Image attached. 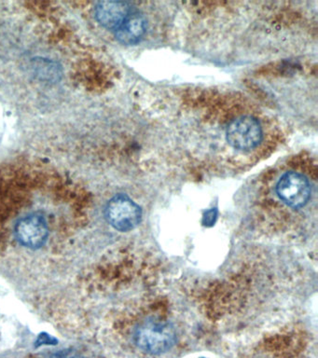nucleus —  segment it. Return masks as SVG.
<instances>
[{
  "label": "nucleus",
  "mask_w": 318,
  "mask_h": 358,
  "mask_svg": "<svg viewBox=\"0 0 318 358\" xmlns=\"http://www.w3.org/2000/svg\"><path fill=\"white\" fill-rule=\"evenodd\" d=\"M133 338L142 351L160 355L169 351L175 345L177 333L170 322L152 317L138 324Z\"/></svg>",
  "instance_id": "f257e3e1"
},
{
  "label": "nucleus",
  "mask_w": 318,
  "mask_h": 358,
  "mask_svg": "<svg viewBox=\"0 0 318 358\" xmlns=\"http://www.w3.org/2000/svg\"><path fill=\"white\" fill-rule=\"evenodd\" d=\"M106 215L113 228L120 231H129L140 223L142 210L132 199L119 194L108 201Z\"/></svg>",
  "instance_id": "f03ea898"
},
{
  "label": "nucleus",
  "mask_w": 318,
  "mask_h": 358,
  "mask_svg": "<svg viewBox=\"0 0 318 358\" xmlns=\"http://www.w3.org/2000/svg\"><path fill=\"white\" fill-rule=\"evenodd\" d=\"M227 141L233 148L247 151L258 147L262 139V129L255 117H240L227 128Z\"/></svg>",
  "instance_id": "7ed1b4c3"
},
{
  "label": "nucleus",
  "mask_w": 318,
  "mask_h": 358,
  "mask_svg": "<svg viewBox=\"0 0 318 358\" xmlns=\"http://www.w3.org/2000/svg\"><path fill=\"white\" fill-rule=\"evenodd\" d=\"M276 192L287 206L301 208L308 203L311 187L308 179L297 172H287L279 179Z\"/></svg>",
  "instance_id": "20e7f679"
},
{
  "label": "nucleus",
  "mask_w": 318,
  "mask_h": 358,
  "mask_svg": "<svg viewBox=\"0 0 318 358\" xmlns=\"http://www.w3.org/2000/svg\"><path fill=\"white\" fill-rule=\"evenodd\" d=\"M48 234L47 221L41 215H27L16 224V239L26 248H41L46 243Z\"/></svg>",
  "instance_id": "39448f33"
},
{
  "label": "nucleus",
  "mask_w": 318,
  "mask_h": 358,
  "mask_svg": "<svg viewBox=\"0 0 318 358\" xmlns=\"http://www.w3.org/2000/svg\"><path fill=\"white\" fill-rule=\"evenodd\" d=\"M131 8L127 2L102 1L96 5V21L108 29H117L129 16Z\"/></svg>",
  "instance_id": "423d86ee"
},
{
  "label": "nucleus",
  "mask_w": 318,
  "mask_h": 358,
  "mask_svg": "<svg viewBox=\"0 0 318 358\" xmlns=\"http://www.w3.org/2000/svg\"><path fill=\"white\" fill-rule=\"evenodd\" d=\"M147 29V22L138 13H131L129 16L116 29L119 42L124 45H135L143 38Z\"/></svg>",
  "instance_id": "0eeeda50"
},
{
  "label": "nucleus",
  "mask_w": 318,
  "mask_h": 358,
  "mask_svg": "<svg viewBox=\"0 0 318 358\" xmlns=\"http://www.w3.org/2000/svg\"><path fill=\"white\" fill-rule=\"evenodd\" d=\"M43 344H57V340L55 338L51 337L47 333H43L38 336L37 341H36V345L41 346L43 345Z\"/></svg>",
  "instance_id": "6e6552de"
},
{
  "label": "nucleus",
  "mask_w": 318,
  "mask_h": 358,
  "mask_svg": "<svg viewBox=\"0 0 318 358\" xmlns=\"http://www.w3.org/2000/svg\"><path fill=\"white\" fill-rule=\"evenodd\" d=\"M51 358H82L78 352L71 351V350H63L52 355Z\"/></svg>",
  "instance_id": "1a4fd4ad"
}]
</instances>
